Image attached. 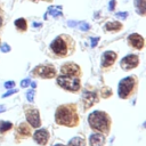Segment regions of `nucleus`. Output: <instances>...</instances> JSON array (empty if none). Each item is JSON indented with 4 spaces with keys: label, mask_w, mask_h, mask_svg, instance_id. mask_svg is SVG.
<instances>
[{
    "label": "nucleus",
    "mask_w": 146,
    "mask_h": 146,
    "mask_svg": "<svg viewBox=\"0 0 146 146\" xmlns=\"http://www.w3.org/2000/svg\"><path fill=\"white\" fill-rule=\"evenodd\" d=\"M18 132L23 136V137H26L30 135V129L27 128V125L25 123H22L19 127H18Z\"/></svg>",
    "instance_id": "obj_20"
},
{
    "label": "nucleus",
    "mask_w": 146,
    "mask_h": 146,
    "mask_svg": "<svg viewBox=\"0 0 146 146\" xmlns=\"http://www.w3.org/2000/svg\"><path fill=\"white\" fill-rule=\"evenodd\" d=\"M84 145H86V143H84L83 138H81V137H74L67 144V146H84Z\"/></svg>",
    "instance_id": "obj_17"
},
{
    "label": "nucleus",
    "mask_w": 146,
    "mask_h": 146,
    "mask_svg": "<svg viewBox=\"0 0 146 146\" xmlns=\"http://www.w3.org/2000/svg\"><path fill=\"white\" fill-rule=\"evenodd\" d=\"M32 73L35 75H39L40 78H43V79H51L56 75V68L52 65H48V64L39 65L32 71Z\"/></svg>",
    "instance_id": "obj_6"
},
{
    "label": "nucleus",
    "mask_w": 146,
    "mask_h": 146,
    "mask_svg": "<svg viewBox=\"0 0 146 146\" xmlns=\"http://www.w3.org/2000/svg\"><path fill=\"white\" fill-rule=\"evenodd\" d=\"M25 115H26V120L27 122L33 127V128H39L41 124L40 121V115H39V111L34 107H29L25 111Z\"/></svg>",
    "instance_id": "obj_7"
},
{
    "label": "nucleus",
    "mask_w": 146,
    "mask_h": 146,
    "mask_svg": "<svg viewBox=\"0 0 146 146\" xmlns=\"http://www.w3.org/2000/svg\"><path fill=\"white\" fill-rule=\"evenodd\" d=\"M57 83L70 91H78L80 89V81L78 78L74 76H67V75H60L57 78Z\"/></svg>",
    "instance_id": "obj_5"
},
{
    "label": "nucleus",
    "mask_w": 146,
    "mask_h": 146,
    "mask_svg": "<svg viewBox=\"0 0 146 146\" xmlns=\"http://www.w3.org/2000/svg\"><path fill=\"white\" fill-rule=\"evenodd\" d=\"M60 72L63 73V75L74 76V78H79L80 74H81L80 67H79L75 63H65V64L60 67Z\"/></svg>",
    "instance_id": "obj_8"
},
{
    "label": "nucleus",
    "mask_w": 146,
    "mask_h": 146,
    "mask_svg": "<svg viewBox=\"0 0 146 146\" xmlns=\"http://www.w3.org/2000/svg\"><path fill=\"white\" fill-rule=\"evenodd\" d=\"M30 84H31V86H32L33 88H35V87H36V83H35V82H31Z\"/></svg>",
    "instance_id": "obj_33"
},
{
    "label": "nucleus",
    "mask_w": 146,
    "mask_h": 146,
    "mask_svg": "<svg viewBox=\"0 0 146 146\" xmlns=\"http://www.w3.org/2000/svg\"><path fill=\"white\" fill-rule=\"evenodd\" d=\"M135 6L136 9L138 10V13L140 15H145V10H146V0H135Z\"/></svg>",
    "instance_id": "obj_16"
},
{
    "label": "nucleus",
    "mask_w": 146,
    "mask_h": 146,
    "mask_svg": "<svg viewBox=\"0 0 146 146\" xmlns=\"http://www.w3.org/2000/svg\"><path fill=\"white\" fill-rule=\"evenodd\" d=\"M136 87V79L133 76L124 78L120 81L117 87V94L121 98H128Z\"/></svg>",
    "instance_id": "obj_4"
},
{
    "label": "nucleus",
    "mask_w": 146,
    "mask_h": 146,
    "mask_svg": "<svg viewBox=\"0 0 146 146\" xmlns=\"http://www.w3.org/2000/svg\"><path fill=\"white\" fill-rule=\"evenodd\" d=\"M2 26V17H1V15H0V27Z\"/></svg>",
    "instance_id": "obj_34"
},
{
    "label": "nucleus",
    "mask_w": 146,
    "mask_h": 146,
    "mask_svg": "<svg viewBox=\"0 0 146 146\" xmlns=\"http://www.w3.org/2000/svg\"><path fill=\"white\" fill-rule=\"evenodd\" d=\"M33 139L39 144V145H46L49 140V132L46 129H40L36 130L33 135Z\"/></svg>",
    "instance_id": "obj_10"
},
{
    "label": "nucleus",
    "mask_w": 146,
    "mask_h": 146,
    "mask_svg": "<svg viewBox=\"0 0 146 146\" xmlns=\"http://www.w3.org/2000/svg\"><path fill=\"white\" fill-rule=\"evenodd\" d=\"M98 40H99V38H92V39H91V47H95V46L97 44Z\"/></svg>",
    "instance_id": "obj_30"
},
{
    "label": "nucleus",
    "mask_w": 146,
    "mask_h": 146,
    "mask_svg": "<svg viewBox=\"0 0 146 146\" xmlns=\"http://www.w3.org/2000/svg\"><path fill=\"white\" fill-rule=\"evenodd\" d=\"M30 83H31L30 79H24V80H22V82H21V87L26 88L27 86H30Z\"/></svg>",
    "instance_id": "obj_25"
},
{
    "label": "nucleus",
    "mask_w": 146,
    "mask_h": 146,
    "mask_svg": "<svg viewBox=\"0 0 146 146\" xmlns=\"http://www.w3.org/2000/svg\"><path fill=\"white\" fill-rule=\"evenodd\" d=\"M111 95H112L111 89H108V88H104V89H103V91H102V96H103L104 98H107V97L111 96Z\"/></svg>",
    "instance_id": "obj_23"
},
{
    "label": "nucleus",
    "mask_w": 146,
    "mask_h": 146,
    "mask_svg": "<svg viewBox=\"0 0 146 146\" xmlns=\"http://www.w3.org/2000/svg\"><path fill=\"white\" fill-rule=\"evenodd\" d=\"M116 16H117V17H121V18H127L128 13H125V11H121V13H117Z\"/></svg>",
    "instance_id": "obj_28"
},
{
    "label": "nucleus",
    "mask_w": 146,
    "mask_h": 146,
    "mask_svg": "<svg viewBox=\"0 0 146 146\" xmlns=\"http://www.w3.org/2000/svg\"><path fill=\"white\" fill-rule=\"evenodd\" d=\"M34 1H36V0H34Z\"/></svg>",
    "instance_id": "obj_36"
},
{
    "label": "nucleus",
    "mask_w": 146,
    "mask_h": 146,
    "mask_svg": "<svg viewBox=\"0 0 146 146\" xmlns=\"http://www.w3.org/2000/svg\"><path fill=\"white\" fill-rule=\"evenodd\" d=\"M47 14H50V15L54 16V17L60 16V15H62V7H60V6H55V7L51 6V7H49Z\"/></svg>",
    "instance_id": "obj_18"
},
{
    "label": "nucleus",
    "mask_w": 146,
    "mask_h": 146,
    "mask_svg": "<svg viewBox=\"0 0 146 146\" xmlns=\"http://www.w3.org/2000/svg\"><path fill=\"white\" fill-rule=\"evenodd\" d=\"M114 7H115V0H112V1L110 2L108 9H110V10H113V9H114Z\"/></svg>",
    "instance_id": "obj_31"
},
{
    "label": "nucleus",
    "mask_w": 146,
    "mask_h": 146,
    "mask_svg": "<svg viewBox=\"0 0 146 146\" xmlns=\"http://www.w3.org/2000/svg\"><path fill=\"white\" fill-rule=\"evenodd\" d=\"M121 27H122V24L119 23V22H107L106 25H105V30L106 31H111V32L119 31Z\"/></svg>",
    "instance_id": "obj_15"
},
{
    "label": "nucleus",
    "mask_w": 146,
    "mask_h": 146,
    "mask_svg": "<svg viewBox=\"0 0 146 146\" xmlns=\"http://www.w3.org/2000/svg\"><path fill=\"white\" fill-rule=\"evenodd\" d=\"M116 59V54L114 51H105L102 57V65L103 67H108L113 65V63Z\"/></svg>",
    "instance_id": "obj_13"
},
{
    "label": "nucleus",
    "mask_w": 146,
    "mask_h": 146,
    "mask_svg": "<svg viewBox=\"0 0 146 146\" xmlns=\"http://www.w3.org/2000/svg\"><path fill=\"white\" fill-rule=\"evenodd\" d=\"M98 100V96L96 92H91V91H86L83 94V103H84V108H89L91 107Z\"/></svg>",
    "instance_id": "obj_12"
},
{
    "label": "nucleus",
    "mask_w": 146,
    "mask_h": 146,
    "mask_svg": "<svg viewBox=\"0 0 146 146\" xmlns=\"http://www.w3.org/2000/svg\"><path fill=\"white\" fill-rule=\"evenodd\" d=\"M26 97H27V100L29 102H33V99H34V90L33 89L32 90H29L27 94H26Z\"/></svg>",
    "instance_id": "obj_24"
},
{
    "label": "nucleus",
    "mask_w": 146,
    "mask_h": 146,
    "mask_svg": "<svg viewBox=\"0 0 146 146\" xmlns=\"http://www.w3.org/2000/svg\"><path fill=\"white\" fill-rule=\"evenodd\" d=\"M55 146H64V145H62V144H57V145H55Z\"/></svg>",
    "instance_id": "obj_35"
},
{
    "label": "nucleus",
    "mask_w": 146,
    "mask_h": 146,
    "mask_svg": "<svg viewBox=\"0 0 146 146\" xmlns=\"http://www.w3.org/2000/svg\"><path fill=\"white\" fill-rule=\"evenodd\" d=\"M14 84H15V83H14L13 81H8V82H6V83H5V87H6L7 89H8V88H13V87H14Z\"/></svg>",
    "instance_id": "obj_29"
},
{
    "label": "nucleus",
    "mask_w": 146,
    "mask_h": 146,
    "mask_svg": "<svg viewBox=\"0 0 146 146\" xmlns=\"http://www.w3.org/2000/svg\"><path fill=\"white\" fill-rule=\"evenodd\" d=\"M15 26L19 30V31H26V29H27V23H26V21L24 19V18H18V19H16L15 21Z\"/></svg>",
    "instance_id": "obj_19"
},
{
    "label": "nucleus",
    "mask_w": 146,
    "mask_h": 146,
    "mask_svg": "<svg viewBox=\"0 0 146 146\" xmlns=\"http://www.w3.org/2000/svg\"><path fill=\"white\" fill-rule=\"evenodd\" d=\"M13 127L11 122H7V121H0V132H5L7 130H9Z\"/></svg>",
    "instance_id": "obj_21"
},
{
    "label": "nucleus",
    "mask_w": 146,
    "mask_h": 146,
    "mask_svg": "<svg viewBox=\"0 0 146 146\" xmlns=\"http://www.w3.org/2000/svg\"><path fill=\"white\" fill-rule=\"evenodd\" d=\"M16 92H17V90H16V89H13V90H9L8 92L3 94V95H2V97L5 98V97H8V96H10V95H13V94H16Z\"/></svg>",
    "instance_id": "obj_27"
},
{
    "label": "nucleus",
    "mask_w": 146,
    "mask_h": 146,
    "mask_svg": "<svg viewBox=\"0 0 146 146\" xmlns=\"http://www.w3.org/2000/svg\"><path fill=\"white\" fill-rule=\"evenodd\" d=\"M5 111H6V107L3 105H0V113L1 112H5Z\"/></svg>",
    "instance_id": "obj_32"
},
{
    "label": "nucleus",
    "mask_w": 146,
    "mask_h": 146,
    "mask_svg": "<svg viewBox=\"0 0 146 146\" xmlns=\"http://www.w3.org/2000/svg\"><path fill=\"white\" fill-rule=\"evenodd\" d=\"M0 49H1V51H2V52H8V51L10 50V47H9L7 43H3V44L0 47Z\"/></svg>",
    "instance_id": "obj_26"
},
{
    "label": "nucleus",
    "mask_w": 146,
    "mask_h": 146,
    "mask_svg": "<svg viewBox=\"0 0 146 146\" xmlns=\"http://www.w3.org/2000/svg\"><path fill=\"white\" fill-rule=\"evenodd\" d=\"M79 27L82 31H88L90 29V25L88 23H86V22H81V23H79Z\"/></svg>",
    "instance_id": "obj_22"
},
{
    "label": "nucleus",
    "mask_w": 146,
    "mask_h": 146,
    "mask_svg": "<svg viewBox=\"0 0 146 146\" xmlns=\"http://www.w3.org/2000/svg\"><path fill=\"white\" fill-rule=\"evenodd\" d=\"M89 143H90V146H103L105 143V138L100 133H95L90 136Z\"/></svg>",
    "instance_id": "obj_14"
},
{
    "label": "nucleus",
    "mask_w": 146,
    "mask_h": 146,
    "mask_svg": "<svg viewBox=\"0 0 146 146\" xmlns=\"http://www.w3.org/2000/svg\"><path fill=\"white\" fill-rule=\"evenodd\" d=\"M55 120L60 125L73 127L78 124V114L75 105H62L57 108L55 114Z\"/></svg>",
    "instance_id": "obj_1"
},
{
    "label": "nucleus",
    "mask_w": 146,
    "mask_h": 146,
    "mask_svg": "<svg viewBox=\"0 0 146 146\" xmlns=\"http://www.w3.org/2000/svg\"><path fill=\"white\" fill-rule=\"evenodd\" d=\"M88 121L90 127L96 131L106 133L110 130V117L104 112H99V111L92 112L89 115Z\"/></svg>",
    "instance_id": "obj_3"
},
{
    "label": "nucleus",
    "mask_w": 146,
    "mask_h": 146,
    "mask_svg": "<svg viewBox=\"0 0 146 146\" xmlns=\"http://www.w3.org/2000/svg\"><path fill=\"white\" fill-rule=\"evenodd\" d=\"M128 41H129L130 46L136 49H143V47H144V38L140 34H137V33L130 34L128 38Z\"/></svg>",
    "instance_id": "obj_11"
},
{
    "label": "nucleus",
    "mask_w": 146,
    "mask_h": 146,
    "mask_svg": "<svg viewBox=\"0 0 146 146\" xmlns=\"http://www.w3.org/2000/svg\"><path fill=\"white\" fill-rule=\"evenodd\" d=\"M138 63H139V58H138L137 55H128V56H125L121 59L120 65L123 70L128 71V70L135 68L138 65Z\"/></svg>",
    "instance_id": "obj_9"
},
{
    "label": "nucleus",
    "mask_w": 146,
    "mask_h": 146,
    "mask_svg": "<svg viewBox=\"0 0 146 146\" xmlns=\"http://www.w3.org/2000/svg\"><path fill=\"white\" fill-rule=\"evenodd\" d=\"M50 49L58 57L68 56L70 54H72L74 51V40L70 35H67V34L58 35L51 42Z\"/></svg>",
    "instance_id": "obj_2"
}]
</instances>
